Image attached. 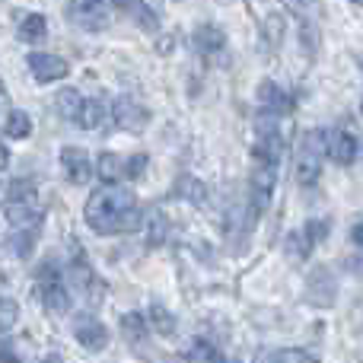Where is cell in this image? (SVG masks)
<instances>
[{
	"label": "cell",
	"instance_id": "1",
	"mask_svg": "<svg viewBox=\"0 0 363 363\" xmlns=\"http://www.w3.org/2000/svg\"><path fill=\"white\" fill-rule=\"evenodd\" d=\"M86 226L99 236H121V233H138L144 226V211H140L138 198L128 188L106 185L99 191L89 194L86 207H83Z\"/></svg>",
	"mask_w": 363,
	"mask_h": 363
},
{
	"label": "cell",
	"instance_id": "2",
	"mask_svg": "<svg viewBox=\"0 0 363 363\" xmlns=\"http://www.w3.org/2000/svg\"><path fill=\"white\" fill-rule=\"evenodd\" d=\"M325 144L328 134L322 128H309L300 134V147H296V185L300 188H313L322 176L325 166Z\"/></svg>",
	"mask_w": 363,
	"mask_h": 363
},
{
	"label": "cell",
	"instance_id": "3",
	"mask_svg": "<svg viewBox=\"0 0 363 363\" xmlns=\"http://www.w3.org/2000/svg\"><path fill=\"white\" fill-rule=\"evenodd\" d=\"M252 13H255V23L262 29V38H264V48L268 51H277L287 35V23H290V13L281 0H245Z\"/></svg>",
	"mask_w": 363,
	"mask_h": 363
},
{
	"label": "cell",
	"instance_id": "4",
	"mask_svg": "<svg viewBox=\"0 0 363 363\" xmlns=\"http://www.w3.org/2000/svg\"><path fill=\"white\" fill-rule=\"evenodd\" d=\"M332 233V220H306V223L300 226V230H294L287 236V242H284V252H287V262L290 264H303L309 255H313V249L322 242V239Z\"/></svg>",
	"mask_w": 363,
	"mask_h": 363
},
{
	"label": "cell",
	"instance_id": "5",
	"mask_svg": "<svg viewBox=\"0 0 363 363\" xmlns=\"http://www.w3.org/2000/svg\"><path fill=\"white\" fill-rule=\"evenodd\" d=\"M35 281H38V300H42V306L55 315L67 313L70 309V290H67V284H64L61 271H55V264H42L38 274H35Z\"/></svg>",
	"mask_w": 363,
	"mask_h": 363
},
{
	"label": "cell",
	"instance_id": "6",
	"mask_svg": "<svg viewBox=\"0 0 363 363\" xmlns=\"http://www.w3.org/2000/svg\"><path fill=\"white\" fill-rule=\"evenodd\" d=\"M274 188H277V166L255 163V169L249 172V213L252 217L268 211Z\"/></svg>",
	"mask_w": 363,
	"mask_h": 363
},
{
	"label": "cell",
	"instance_id": "7",
	"mask_svg": "<svg viewBox=\"0 0 363 363\" xmlns=\"http://www.w3.org/2000/svg\"><path fill=\"white\" fill-rule=\"evenodd\" d=\"M335 300H338V277H335L332 268H325V264L313 268L306 277V303L309 306L328 309V306H335Z\"/></svg>",
	"mask_w": 363,
	"mask_h": 363
},
{
	"label": "cell",
	"instance_id": "8",
	"mask_svg": "<svg viewBox=\"0 0 363 363\" xmlns=\"http://www.w3.org/2000/svg\"><path fill=\"white\" fill-rule=\"evenodd\" d=\"M67 277H70V287L80 290L89 303H99L102 294H106V284L96 277V271L89 268V262L83 258V252L74 255V262H70V268H67Z\"/></svg>",
	"mask_w": 363,
	"mask_h": 363
},
{
	"label": "cell",
	"instance_id": "9",
	"mask_svg": "<svg viewBox=\"0 0 363 363\" xmlns=\"http://www.w3.org/2000/svg\"><path fill=\"white\" fill-rule=\"evenodd\" d=\"M112 121L121 128V131L140 134V131H147V125H150V112H147L140 102H134L131 96H121V99H115V106H112Z\"/></svg>",
	"mask_w": 363,
	"mask_h": 363
},
{
	"label": "cell",
	"instance_id": "10",
	"mask_svg": "<svg viewBox=\"0 0 363 363\" xmlns=\"http://www.w3.org/2000/svg\"><path fill=\"white\" fill-rule=\"evenodd\" d=\"M26 64H29L32 77H35L38 83H55L70 74V64L57 55H48V51H32V55L26 57Z\"/></svg>",
	"mask_w": 363,
	"mask_h": 363
},
{
	"label": "cell",
	"instance_id": "11",
	"mask_svg": "<svg viewBox=\"0 0 363 363\" xmlns=\"http://www.w3.org/2000/svg\"><path fill=\"white\" fill-rule=\"evenodd\" d=\"M74 338L80 341L86 351L99 354L108 347V328L102 325L96 315H77L74 319Z\"/></svg>",
	"mask_w": 363,
	"mask_h": 363
},
{
	"label": "cell",
	"instance_id": "12",
	"mask_svg": "<svg viewBox=\"0 0 363 363\" xmlns=\"http://www.w3.org/2000/svg\"><path fill=\"white\" fill-rule=\"evenodd\" d=\"M325 153L335 160L338 166H351L357 160V134L351 128H335L328 131V144H325Z\"/></svg>",
	"mask_w": 363,
	"mask_h": 363
},
{
	"label": "cell",
	"instance_id": "13",
	"mask_svg": "<svg viewBox=\"0 0 363 363\" xmlns=\"http://www.w3.org/2000/svg\"><path fill=\"white\" fill-rule=\"evenodd\" d=\"M4 213H6V223H10L13 230L38 233V223H42V207L35 204V198L32 201H6Z\"/></svg>",
	"mask_w": 363,
	"mask_h": 363
},
{
	"label": "cell",
	"instance_id": "14",
	"mask_svg": "<svg viewBox=\"0 0 363 363\" xmlns=\"http://www.w3.org/2000/svg\"><path fill=\"white\" fill-rule=\"evenodd\" d=\"M61 166H64L67 182H74V185H86V182L93 179V172H96L89 153L80 150V147H64L61 150Z\"/></svg>",
	"mask_w": 363,
	"mask_h": 363
},
{
	"label": "cell",
	"instance_id": "15",
	"mask_svg": "<svg viewBox=\"0 0 363 363\" xmlns=\"http://www.w3.org/2000/svg\"><path fill=\"white\" fill-rule=\"evenodd\" d=\"M191 42H194V51H198L201 57H207V61H217V57L226 51L223 29H217V26H211V23L198 26V29L191 32Z\"/></svg>",
	"mask_w": 363,
	"mask_h": 363
},
{
	"label": "cell",
	"instance_id": "16",
	"mask_svg": "<svg viewBox=\"0 0 363 363\" xmlns=\"http://www.w3.org/2000/svg\"><path fill=\"white\" fill-rule=\"evenodd\" d=\"M67 16H70V23L83 26V29H89V32L106 29V26H108L106 4H93V0H77V4L67 10Z\"/></svg>",
	"mask_w": 363,
	"mask_h": 363
},
{
	"label": "cell",
	"instance_id": "17",
	"mask_svg": "<svg viewBox=\"0 0 363 363\" xmlns=\"http://www.w3.org/2000/svg\"><path fill=\"white\" fill-rule=\"evenodd\" d=\"M258 102H262V112H274V115H287L294 108V96L284 93L274 80L258 83Z\"/></svg>",
	"mask_w": 363,
	"mask_h": 363
},
{
	"label": "cell",
	"instance_id": "18",
	"mask_svg": "<svg viewBox=\"0 0 363 363\" xmlns=\"http://www.w3.org/2000/svg\"><path fill=\"white\" fill-rule=\"evenodd\" d=\"M121 338L134 347L138 354L147 351V319L140 313H128L121 315Z\"/></svg>",
	"mask_w": 363,
	"mask_h": 363
},
{
	"label": "cell",
	"instance_id": "19",
	"mask_svg": "<svg viewBox=\"0 0 363 363\" xmlns=\"http://www.w3.org/2000/svg\"><path fill=\"white\" fill-rule=\"evenodd\" d=\"M169 198H182V201H188V204H194V207H204L207 204V185L204 182H198L194 176H182L176 185H172Z\"/></svg>",
	"mask_w": 363,
	"mask_h": 363
},
{
	"label": "cell",
	"instance_id": "20",
	"mask_svg": "<svg viewBox=\"0 0 363 363\" xmlns=\"http://www.w3.org/2000/svg\"><path fill=\"white\" fill-rule=\"evenodd\" d=\"M106 118H108L106 102H99V99H83V106H80V112H77L74 125L83 128V131H96V128L106 125Z\"/></svg>",
	"mask_w": 363,
	"mask_h": 363
},
{
	"label": "cell",
	"instance_id": "21",
	"mask_svg": "<svg viewBox=\"0 0 363 363\" xmlns=\"http://www.w3.org/2000/svg\"><path fill=\"white\" fill-rule=\"evenodd\" d=\"M115 6H118L121 13H128V16H131L134 23L140 26V29H150V32H157L160 19H157V13H153L150 6L144 4V0H115Z\"/></svg>",
	"mask_w": 363,
	"mask_h": 363
},
{
	"label": "cell",
	"instance_id": "22",
	"mask_svg": "<svg viewBox=\"0 0 363 363\" xmlns=\"http://www.w3.org/2000/svg\"><path fill=\"white\" fill-rule=\"evenodd\" d=\"M96 176H99L106 185H115V182L125 179V160L118 153H102L96 160Z\"/></svg>",
	"mask_w": 363,
	"mask_h": 363
},
{
	"label": "cell",
	"instance_id": "23",
	"mask_svg": "<svg viewBox=\"0 0 363 363\" xmlns=\"http://www.w3.org/2000/svg\"><path fill=\"white\" fill-rule=\"evenodd\" d=\"M45 35H48V23L42 13H26L19 19V42H45Z\"/></svg>",
	"mask_w": 363,
	"mask_h": 363
},
{
	"label": "cell",
	"instance_id": "24",
	"mask_svg": "<svg viewBox=\"0 0 363 363\" xmlns=\"http://www.w3.org/2000/svg\"><path fill=\"white\" fill-rule=\"evenodd\" d=\"M144 220H147V245H150V249L163 245L166 236H169V220H166V213L160 211V207H153Z\"/></svg>",
	"mask_w": 363,
	"mask_h": 363
},
{
	"label": "cell",
	"instance_id": "25",
	"mask_svg": "<svg viewBox=\"0 0 363 363\" xmlns=\"http://www.w3.org/2000/svg\"><path fill=\"white\" fill-rule=\"evenodd\" d=\"M147 325L157 335H163V338H172V335H176V315H172L163 303H153L150 313H147Z\"/></svg>",
	"mask_w": 363,
	"mask_h": 363
},
{
	"label": "cell",
	"instance_id": "26",
	"mask_svg": "<svg viewBox=\"0 0 363 363\" xmlns=\"http://www.w3.org/2000/svg\"><path fill=\"white\" fill-rule=\"evenodd\" d=\"M55 106H57V112H61L64 118H77V112H80V106H83L80 89H74V86L61 89V93H57V99H55Z\"/></svg>",
	"mask_w": 363,
	"mask_h": 363
},
{
	"label": "cell",
	"instance_id": "27",
	"mask_svg": "<svg viewBox=\"0 0 363 363\" xmlns=\"http://www.w3.org/2000/svg\"><path fill=\"white\" fill-rule=\"evenodd\" d=\"M4 131L10 134L13 140H26L32 134V118L26 112H16V108H13L10 118H6V125H4Z\"/></svg>",
	"mask_w": 363,
	"mask_h": 363
},
{
	"label": "cell",
	"instance_id": "28",
	"mask_svg": "<svg viewBox=\"0 0 363 363\" xmlns=\"http://www.w3.org/2000/svg\"><path fill=\"white\" fill-rule=\"evenodd\" d=\"M258 363H315L306 351H296V347H281V351H268L262 354Z\"/></svg>",
	"mask_w": 363,
	"mask_h": 363
},
{
	"label": "cell",
	"instance_id": "29",
	"mask_svg": "<svg viewBox=\"0 0 363 363\" xmlns=\"http://www.w3.org/2000/svg\"><path fill=\"white\" fill-rule=\"evenodd\" d=\"M213 357H217V351L207 341H191L182 354V363H213Z\"/></svg>",
	"mask_w": 363,
	"mask_h": 363
},
{
	"label": "cell",
	"instance_id": "30",
	"mask_svg": "<svg viewBox=\"0 0 363 363\" xmlns=\"http://www.w3.org/2000/svg\"><path fill=\"white\" fill-rule=\"evenodd\" d=\"M16 322H19V303L0 296V332H10Z\"/></svg>",
	"mask_w": 363,
	"mask_h": 363
},
{
	"label": "cell",
	"instance_id": "31",
	"mask_svg": "<svg viewBox=\"0 0 363 363\" xmlns=\"http://www.w3.org/2000/svg\"><path fill=\"white\" fill-rule=\"evenodd\" d=\"M10 245H13V252H16L19 258H29L32 245H35V233H29V230H19L16 236L10 239Z\"/></svg>",
	"mask_w": 363,
	"mask_h": 363
},
{
	"label": "cell",
	"instance_id": "32",
	"mask_svg": "<svg viewBox=\"0 0 363 363\" xmlns=\"http://www.w3.org/2000/svg\"><path fill=\"white\" fill-rule=\"evenodd\" d=\"M147 163H150V160H147L144 153H134L131 160H125V176L128 179H140L144 176V169H147Z\"/></svg>",
	"mask_w": 363,
	"mask_h": 363
},
{
	"label": "cell",
	"instance_id": "33",
	"mask_svg": "<svg viewBox=\"0 0 363 363\" xmlns=\"http://www.w3.org/2000/svg\"><path fill=\"white\" fill-rule=\"evenodd\" d=\"M10 93H6V86H4V80H0V131H4V125H6V118H10Z\"/></svg>",
	"mask_w": 363,
	"mask_h": 363
},
{
	"label": "cell",
	"instance_id": "34",
	"mask_svg": "<svg viewBox=\"0 0 363 363\" xmlns=\"http://www.w3.org/2000/svg\"><path fill=\"white\" fill-rule=\"evenodd\" d=\"M351 242L357 245V249H363V220H357V223L351 226Z\"/></svg>",
	"mask_w": 363,
	"mask_h": 363
},
{
	"label": "cell",
	"instance_id": "35",
	"mask_svg": "<svg viewBox=\"0 0 363 363\" xmlns=\"http://www.w3.org/2000/svg\"><path fill=\"white\" fill-rule=\"evenodd\" d=\"M0 363H16V357H13V351L6 345H0Z\"/></svg>",
	"mask_w": 363,
	"mask_h": 363
},
{
	"label": "cell",
	"instance_id": "36",
	"mask_svg": "<svg viewBox=\"0 0 363 363\" xmlns=\"http://www.w3.org/2000/svg\"><path fill=\"white\" fill-rule=\"evenodd\" d=\"M38 363H64V357H61V354H45Z\"/></svg>",
	"mask_w": 363,
	"mask_h": 363
},
{
	"label": "cell",
	"instance_id": "37",
	"mask_svg": "<svg viewBox=\"0 0 363 363\" xmlns=\"http://www.w3.org/2000/svg\"><path fill=\"white\" fill-rule=\"evenodd\" d=\"M6 163H10V153H6V147L0 144V169H6Z\"/></svg>",
	"mask_w": 363,
	"mask_h": 363
},
{
	"label": "cell",
	"instance_id": "38",
	"mask_svg": "<svg viewBox=\"0 0 363 363\" xmlns=\"http://www.w3.org/2000/svg\"><path fill=\"white\" fill-rule=\"evenodd\" d=\"M213 363H233V360H226V357H220V354H217V357H213Z\"/></svg>",
	"mask_w": 363,
	"mask_h": 363
},
{
	"label": "cell",
	"instance_id": "39",
	"mask_svg": "<svg viewBox=\"0 0 363 363\" xmlns=\"http://www.w3.org/2000/svg\"><path fill=\"white\" fill-rule=\"evenodd\" d=\"M93 4H106V0H93Z\"/></svg>",
	"mask_w": 363,
	"mask_h": 363
},
{
	"label": "cell",
	"instance_id": "40",
	"mask_svg": "<svg viewBox=\"0 0 363 363\" xmlns=\"http://www.w3.org/2000/svg\"><path fill=\"white\" fill-rule=\"evenodd\" d=\"M354 4H363V0H354Z\"/></svg>",
	"mask_w": 363,
	"mask_h": 363
}]
</instances>
